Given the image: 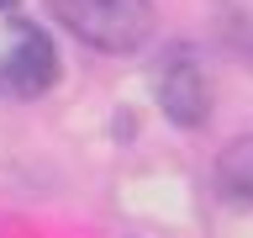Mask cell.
<instances>
[{
	"label": "cell",
	"mask_w": 253,
	"mask_h": 238,
	"mask_svg": "<svg viewBox=\"0 0 253 238\" xmlns=\"http://www.w3.org/2000/svg\"><path fill=\"white\" fill-rule=\"evenodd\" d=\"M47 11L95 53H137L158 27L153 0H47Z\"/></svg>",
	"instance_id": "1"
},
{
	"label": "cell",
	"mask_w": 253,
	"mask_h": 238,
	"mask_svg": "<svg viewBox=\"0 0 253 238\" xmlns=\"http://www.w3.org/2000/svg\"><path fill=\"white\" fill-rule=\"evenodd\" d=\"M58 85V48L42 27L32 21H16L11 48L0 53V95L11 101H37Z\"/></svg>",
	"instance_id": "2"
},
{
	"label": "cell",
	"mask_w": 253,
	"mask_h": 238,
	"mask_svg": "<svg viewBox=\"0 0 253 238\" xmlns=\"http://www.w3.org/2000/svg\"><path fill=\"white\" fill-rule=\"evenodd\" d=\"M158 111L169 117L174 127H206L211 122V79L190 53H174L158 74Z\"/></svg>",
	"instance_id": "3"
},
{
	"label": "cell",
	"mask_w": 253,
	"mask_h": 238,
	"mask_svg": "<svg viewBox=\"0 0 253 238\" xmlns=\"http://www.w3.org/2000/svg\"><path fill=\"white\" fill-rule=\"evenodd\" d=\"M211 180H216V196H221V201L253 206V132L232 138V143L216 154V170H211Z\"/></svg>",
	"instance_id": "4"
},
{
	"label": "cell",
	"mask_w": 253,
	"mask_h": 238,
	"mask_svg": "<svg viewBox=\"0 0 253 238\" xmlns=\"http://www.w3.org/2000/svg\"><path fill=\"white\" fill-rule=\"evenodd\" d=\"M216 37H221V48L253 74V11H248V5L221 0V5H216Z\"/></svg>",
	"instance_id": "5"
}]
</instances>
